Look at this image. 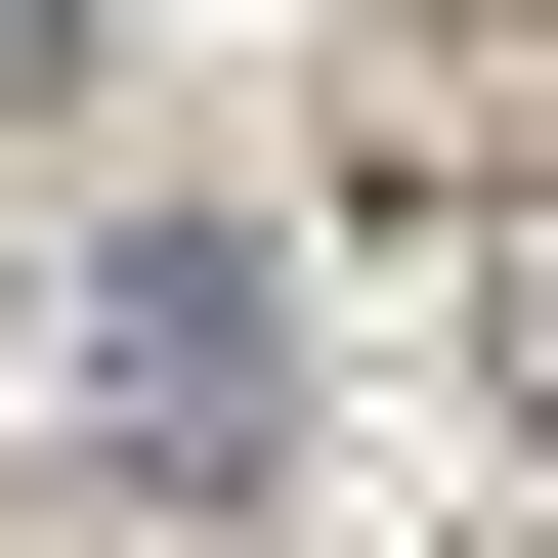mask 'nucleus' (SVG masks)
Segmentation results:
<instances>
[{"label":"nucleus","mask_w":558,"mask_h":558,"mask_svg":"<svg viewBox=\"0 0 558 558\" xmlns=\"http://www.w3.org/2000/svg\"><path fill=\"white\" fill-rule=\"evenodd\" d=\"M86 387L215 473V429H258V258H215V215H130V258H86Z\"/></svg>","instance_id":"f257e3e1"}]
</instances>
